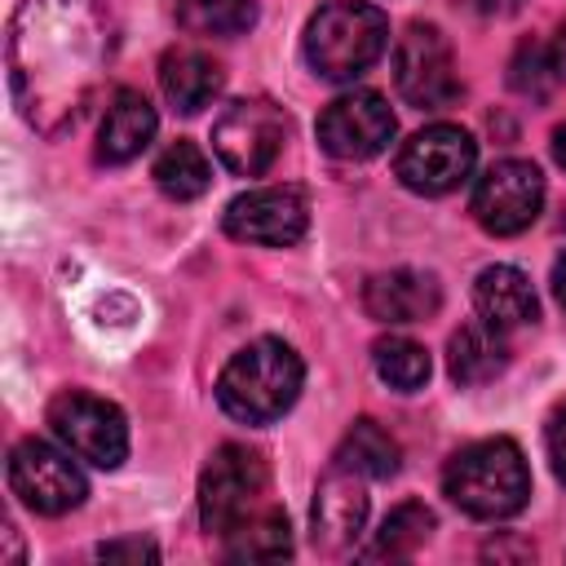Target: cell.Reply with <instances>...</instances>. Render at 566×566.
<instances>
[{
	"label": "cell",
	"instance_id": "14",
	"mask_svg": "<svg viewBox=\"0 0 566 566\" xmlns=\"http://www.w3.org/2000/svg\"><path fill=\"white\" fill-rule=\"evenodd\" d=\"M367 478L345 469V464H332L323 478H318V491H314V509H310V526H314V548L323 553H345L363 522H367Z\"/></svg>",
	"mask_w": 566,
	"mask_h": 566
},
{
	"label": "cell",
	"instance_id": "26",
	"mask_svg": "<svg viewBox=\"0 0 566 566\" xmlns=\"http://www.w3.org/2000/svg\"><path fill=\"white\" fill-rule=\"evenodd\" d=\"M371 363H376V376L398 394H416L429 380V354H424V345H416L407 336L376 340L371 345Z\"/></svg>",
	"mask_w": 566,
	"mask_h": 566
},
{
	"label": "cell",
	"instance_id": "25",
	"mask_svg": "<svg viewBox=\"0 0 566 566\" xmlns=\"http://www.w3.org/2000/svg\"><path fill=\"white\" fill-rule=\"evenodd\" d=\"M562 80H566V75H562V62H557V53H553V40H522V44H517V53H513V62H509V84H513V93L544 102Z\"/></svg>",
	"mask_w": 566,
	"mask_h": 566
},
{
	"label": "cell",
	"instance_id": "27",
	"mask_svg": "<svg viewBox=\"0 0 566 566\" xmlns=\"http://www.w3.org/2000/svg\"><path fill=\"white\" fill-rule=\"evenodd\" d=\"M97 557L102 562H155L159 548L150 539H111V544L97 548Z\"/></svg>",
	"mask_w": 566,
	"mask_h": 566
},
{
	"label": "cell",
	"instance_id": "11",
	"mask_svg": "<svg viewBox=\"0 0 566 566\" xmlns=\"http://www.w3.org/2000/svg\"><path fill=\"white\" fill-rule=\"evenodd\" d=\"M544 208V177L531 159H500L473 186V217L486 234H522Z\"/></svg>",
	"mask_w": 566,
	"mask_h": 566
},
{
	"label": "cell",
	"instance_id": "23",
	"mask_svg": "<svg viewBox=\"0 0 566 566\" xmlns=\"http://www.w3.org/2000/svg\"><path fill=\"white\" fill-rule=\"evenodd\" d=\"M433 513L420 504V500H402L398 509H389V517L380 522V531H376V539L363 548V557L367 562H398V557H411L429 535H433Z\"/></svg>",
	"mask_w": 566,
	"mask_h": 566
},
{
	"label": "cell",
	"instance_id": "2",
	"mask_svg": "<svg viewBox=\"0 0 566 566\" xmlns=\"http://www.w3.org/2000/svg\"><path fill=\"white\" fill-rule=\"evenodd\" d=\"M442 491L455 509L482 522H500L526 509L531 500V469L513 438H482L455 451L442 469Z\"/></svg>",
	"mask_w": 566,
	"mask_h": 566
},
{
	"label": "cell",
	"instance_id": "15",
	"mask_svg": "<svg viewBox=\"0 0 566 566\" xmlns=\"http://www.w3.org/2000/svg\"><path fill=\"white\" fill-rule=\"evenodd\" d=\"M442 305V287L424 270H385L363 287V310L376 323L402 327V323H424Z\"/></svg>",
	"mask_w": 566,
	"mask_h": 566
},
{
	"label": "cell",
	"instance_id": "6",
	"mask_svg": "<svg viewBox=\"0 0 566 566\" xmlns=\"http://www.w3.org/2000/svg\"><path fill=\"white\" fill-rule=\"evenodd\" d=\"M49 429L53 438L97 464V469H119L124 455H128V424H124V411L97 394H84V389H66L49 402Z\"/></svg>",
	"mask_w": 566,
	"mask_h": 566
},
{
	"label": "cell",
	"instance_id": "4",
	"mask_svg": "<svg viewBox=\"0 0 566 566\" xmlns=\"http://www.w3.org/2000/svg\"><path fill=\"white\" fill-rule=\"evenodd\" d=\"M389 44V18L380 4L367 0H327L305 22V62L323 80H358Z\"/></svg>",
	"mask_w": 566,
	"mask_h": 566
},
{
	"label": "cell",
	"instance_id": "10",
	"mask_svg": "<svg viewBox=\"0 0 566 566\" xmlns=\"http://www.w3.org/2000/svg\"><path fill=\"white\" fill-rule=\"evenodd\" d=\"M473 159H478V142L460 124H429L402 142L394 172L416 195H447L473 172Z\"/></svg>",
	"mask_w": 566,
	"mask_h": 566
},
{
	"label": "cell",
	"instance_id": "21",
	"mask_svg": "<svg viewBox=\"0 0 566 566\" xmlns=\"http://www.w3.org/2000/svg\"><path fill=\"white\" fill-rule=\"evenodd\" d=\"M150 177H155V186H159L168 199L186 203V199H199V195L208 190V181H212V164H208V155H203L195 142L177 137L172 146L159 150Z\"/></svg>",
	"mask_w": 566,
	"mask_h": 566
},
{
	"label": "cell",
	"instance_id": "19",
	"mask_svg": "<svg viewBox=\"0 0 566 566\" xmlns=\"http://www.w3.org/2000/svg\"><path fill=\"white\" fill-rule=\"evenodd\" d=\"M509 367V345L504 332L491 323H464L451 345H447V371L455 385H486L491 376H500Z\"/></svg>",
	"mask_w": 566,
	"mask_h": 566
},
{
	"label": "cell",
	"instance_id": "13",
	"mask_svg": "<svg viewBox=\"0 0 566 566\" xmlns=\"http://www.w3.org/2000/svg\"><path fill=\"white\" fill-rule=\"evenodd\" d=\"M226 234L239 243H261V248H287L305 234L310 226V203L296 186H261L239 195L226 217H221Z\"/></svg>",
	"mask_w": 566,
	"mask_h": 566
},
{
	"label": "cell",
	"instance_id": "18",
	"mask_svg": "<svg viewBox=\"0 0 566 566\" xmlns=\"http://www.w3.org/2000/svg\"><path fill=\"white\" fill-rule=\"evenodd\" d=\"M221 84H226V71L203 49H168L159 62V88L181 115L203 111L221 93Z\"/></svg>",
	"mask_w": 566,
	"mask_h": 566
},
{
	"label": "cell",
	"instance_id": "29",
	"mask_svg": "<svg viewBox=\"0 0 566 566\" xmlns=\"http://www.w3.org/2000/svg\"><path fill=\"white\" fill-rule=\"evenodd\" d=\"M460 4L478 18H513L522 9V0H460Z\"/></svg>",
	"mask_w": 566,
	"mask_h": 566
},
{
	"label": "cell",
	"instance_id": "9",
	"mask_svg": "<svg viewBox=\"0 0 566 566\" xmlns=\"http://www.w3.org/2000/svg\"><path fill=\"white\" fill-rule=\"evenodd\" d=\"M9 491L31 513L62 517V513L84 504L88 482H84V473L75 469V460L66 451H57V447H49L40 438H22L9 451Z\"/></svg>",
	"mask_w": 566,
	"mask_h": 566
},
{
	"label": "cell",
	"instance_id": "5",
	"mask_svg": "<svg viewBox=\"0 0 566 566\" xmlns=\"http://www.w3.org/2000/svg\"><path fill=\"white\" fill-rule=\"evenodd\" d=\"M270 469L265 455L239 442H226L208 455L199 473V522L208 535H230L239 522L261 513L270 500Z\"/></svg>",
	"mask_w": 566,
	"mask_h": 566
},
{
	"label": "cell",
	"instance_id": "22",
	"mask_svg": "<svg viewBox=\"0 0 566 566\" xmlns=\"http://www.w3.org/2000/svg\"><path fill=\"white\" fill-rule=\"evenodd\" d=\"M398 460H402L398 442L376 420H354L349 433L340 438L332 464H345V469H354L363 478H394L398 473Z\"/></svg>",
	"mask_w": 566,
	"mask_h": 566
},
{
	"label": "cell",
	"instance_id": "1",
	"mask_svg": "<svg viewBox=\"0 0 566 566\" xmlns=\"http://www.w3.org/2000/svg\"><path fill=\"white\" fill-rule=\"evenodd\" d=\"M111 53L93 0H22L9 18V84L22 119L57 137L71 128Z\"/></svg>",
	"mask_w": 566,
	"mask_h": 566
},
{
	"label": "cell",
	"instance_id": "16",
	"mask_svg": "<svg viewBox=\"0 0 566 566\" xmlns=\"http://www.w3.org/2000/svg\"><path fill=\"white\" fill-rule=\"evenodd\" d=\"M159 128V115L155 106L137 93V88H119L102 115V128H97V159L102 164H128L137 159L150 137Z\"/></svg>",
	"mask_w": 566,
	"mask_h": 566
},
{
	"label": "cell",
	"instance_id": "24",
	"mask_svg": "<svg viewBox=\"0 0 566 566\" xmlns=\"http://www.w3.org/2000/svg\"><path fill=\"white\" fill-rule=\"evenodd\" d=\"M177 22L190 35H243L256 22L252 0H177Z\"/></svg>",
	"mask_w": 566,
	"mask_h": 566
},
{
	"label": "cell",
	"instance_id": "7",
	"mask_svg": "<svg viewBox=\"0 0 566 566\" xmlns=\"http://www.w3.org/2000/svg\"><path fill=\"white\" fill-rule=\"evenodd\" d=\"M394 84L398 97L416 111H442L460 97L455 53L433 22H411L394 44Z\"/></svg>",
	"mask_w": 566,
	"mask_h": 566
},
{
	"label": "cell",
	"instance_id": "3",
	"mask_svg": "<svg viewBox=\"0 0 566 566\" xmlns=\"http://www.w3.org/2000/svg\"><path fill=\"white\" fill-rule=\"evenodd\" d=\"M301 358L292 345L261 336L252 345H243L217 376V402L226 416L243 420V424H270L279 420L296 394H301Z\"/></svg>",
	"mask_w": 566,
	"mask_h": 566
},
{
	"label": "cell",
	"instance_id": "8",
	"mask_svg": "<svg viewBox=\"0 0 566 566\" xmlns=\"http://www.w3.org/2000/svg\"><path fill=\"white\" fill-rule=\"evenodd\" d=\"M287 142V115L265 97L230 102L212 124V150L234 177H261Z\"/></svg>",
	"mask_w": 566,
	"mask_h": 566
},
{
	"label": "cell",
	"instance_id": "17",
	"mask_svg": "<svg viewBox=\"0 0 566 566\" xmlns=\"http://www.w3.org/2000/svg\"><path fill=\"white\" fill-rule=\"evenodd\" d=\"M473 305H478V318L500 332H513V327L539 318L535 287L517 265H486L473 283Z\"/></svg>",
	"mask_w": 566,
	"mask_h": 566
},
{
	"label": "cell",
	"instance_id": "12",
	"mask_svg": "<svg viewBox=\"0 0 566 566\" xmlns=\"http://www.w3.org/2000/svg\"><path fill=\"white\" fill-rule=\"evenodd\" d=\"M394 111L380 93L371 88H354V93H340L336 102L323 106L314 133H318V146L332 155V159H371L380 155L389 142H394Z\"/></svg>",
	"mask_w": 566,
	"mask_h": 566
},
{
	"label": "cell",
	"instance_id": "20",
	"mask_svg": "<svg viewBox=\"0 0 566 566\" xmlns=\"http://www.w3.org/2000/svg\"><path fill=\"white\" fill-rule=\"evenodd\" d=\"M226 557L230 562H279L292 557V531H287V513L265 504L261 513H252L248 522H239L226 535Z\"/></svg>",
	"mask_w": 566,
	"mask_h": 566
},
{
	"label": "cell",
	"instance_id": "32",
	"mask_svg": "<svg viewBox=\"0 0 566 566\" xmlns=\"http://www.w3.org/2000/svg\"><path fill=\"white\" fill-rule=\"evenodd\" d=\"M553 53H557V62H562V75H566V22H562V31H557V40H553Z\"/></svg>",
	"mask_w": 566,
	"mask_h": 566
},
{
	"label": "cell",
	"instance_id": "30",
	"mask_svg": "<svg viewBox=\"0 0 566 566\" xmlns=\"http://www.w3.org/2000/svg\"><path fill=\"white\" fill-rule=\"evenodd\" d=\"M553 296L566 310V256H557V265H553Z\"/></svg>",
	"mask_w": 566,
	"mask_h": 566
},
{
	"label": "cell",
	"instance_id": "28",
	"mask_svg": "<svg viewBox=\"0 0 566 566\" xmlns=\"http://www.w3.org/2000/svg\"><path fill=\"white\" fill-rule=\"evenodd\" d=\"M544 442H548V460H553L557 482H566V407H557V411H553Z\"/></svg>",
	"mask_w": 566,
	"mask_h": 566
},
{
	"label": "cell",
	"instance_id": "31",
	"mask_svg": "<svg viewBox=\"0 0 566 566\" xmlns=\"http://www.w3.org/2000/svg\"><path fill=\"white\" fill-rule=\"evenodd\" d=\"M553 159H557V164L566 168V124H562V128L553 133Z\"/></svg>",
	"mask_w": 566,
	"mask_h": 566
}]
</instances>
